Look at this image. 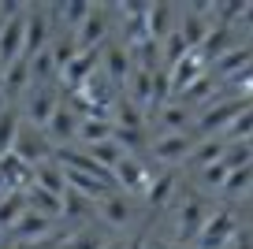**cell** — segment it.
Instances as JSON below:
<instances>
[{
  "label": "cell",
  "mask_w": 253,
  "mask_h": 249,
  "mask_svg": "<svg viewBox=\"0 0 253 249\" xmlns=\"http://www.w3.org/2000/svg\"><path fill=\"white\" fill-rule=\"evenodd\" d=\"M108 30H112V8H93L86 15V23L75 30L79 52H97V48L104 45V38H108Z\"/></svg>",
  "instance_id": "3957f363"
},
{
  "label": "cell",
  "mask_w": 253,
  "mask_h": 249,
  "mask_svg": "<svg viewBox=\"0 0 253 249\" xmlns=\"http://www.w3.org/2000/svg\"><path fill=\"white\" fill-rule=\"evenodd\" d=\"M4 75V93L8 97H15V93H23L26 86H34V78H30V60H15V63H8V67L0 71Z\"/></svg>",
  "instance_id": "44dd1931"
},
{
  "label": "cell",
  "mask_w": 253,
  "mask_h": 249,
  "mask_svg": "<svg viewBox=\"0 0 253 249\" xmlns=\"http://www.w3.org/2000/svg\"><path fill=\"white\" fill-rule=\"evenodd\" d=\"M175 26L179 23H175V8L171 4H149V38L157 41V45L168 38V34H175Z\"/></svg>",
  "instance_id": "d6986e66"
},
{
  "label": "cell",
  "mask_w": 253,
  "mask_h": 249,
  "mask_svg": "<svg viewBox=\"0 0 253 249\" xmlns=\"http://www.w3.org/2000/svg\"><path fill=\"white\" fill-rule=\"evenodd\" d=\"M0 26H4V19H0Z\"/></svg>",
  "instance_id": "ab89813d"
},
{
  "label": "cell",
  "mask_w": 253,
  "mask_h": 249,
  "mask_svg": "<svg viewBox=\"0 0 253 249\" xmlns=\"http://www.w3.org/2000/svg\"><path fill=\"white\" fill-rule=\"evenodd\" d=\"M19 130H23V112L19 108H8L0 116V156H8L19 141Z\"/></svg>",
  "instance_id": "cb8c5ba5"
},
{
  "label": "cell",
  "mask_w": 253,
  "mask_h": 249,
  "mask_svg": "<svg viewBox=\"0 0 253 249\" xmlns=\"http://www.w3.org/2000/svg\"><path fill=\"white\" fill-rule=\"evenodd\" d=\"M253 48H246V45H235V48H227V52L220 56V60L212 63V75H220L223 82H235L238 75H246V71L253 67Z\"/></svg>",
  "instance_id": "7c38bea8"
},
{
  "label": "cell",
  "mask_w": 253,
  "mask_h": 249,
  "mask_svg": "<svg viewBox=\"0 0 253 249\" xmlns=\"http://www.w3.org/2000/svg\"><path fill=\"white\" fill-rule=\"evenodd\" d=\"M250 186H253V164H246V167H235V171L227 175V182H223L220 194H227V197H242V194H250Z\"/></svg>",
  "instance_id": "d4e9b609"
},
{
  "label": "cell",
  "mask_w": 253,
  "mask_h": 249,
  "mask_svg": "<svg viewBox=\"0 0 253 249\" xmlns=\"http://www.w3.org/2000/svg\"><path fill=\"white\" fill-rule=\"evenodd\" d=\"M79 123L82 119L75 116L67 104H60V108L52 112V119L45 123V134H48V141H67V138H79Z\"/></svg>",
  "instance_id": "9a60e30c"
},
{
  "label": "cell",
  "mask_w": 253,
  "mask_h": 249,
  "mask_svg": "<svg viewBox=\"0 0 253 249\" xmlns=\"http://www.w3.org/2000/svg\"><path fill=\"white\" fill-rule=\"evenodd\" d=\"M223 153H227V141H223V138H201V145H194V153H190L186 164H194V167H209V164H220Z\"/></svg>",
  "instance_id": "603a6c76"
},
{
  "label": "cell",
  "mask_w": 253,
  "mask_h": 249,
  "mask_svg": "<svg viewBox=\"0 0 253 249\" xmlns=\"http://www.w3.org/2000/svg\"><path fill=\"white\" fill-rule=\"evenodd\" d=\"M26 212V190H11V194L0 197V231H11V227L23 219Z\"/></svg>",
  "instance_id": "7402d4cb"
},
{
  "label": "cell",
  "mask_w": 253,
  "mask_h": 249,
  "mask_svg": "<svg viewBox=\"0 0 253 249\" xmlns=\"http://www.w3.org/2000/svg\"><path fill=\"white\" fill-rule=\"evenodd\" d=\"M175 186H179V175H175V171H164V175H157V179L149 182V190H145V205H149L153 212L168 208V201H171Z\"/></svg>",
  "instance_id": "e0dca14e"
},
{
  "label": "cell",
  "mask_w": 253,
  "mask_h": 249,
  "mask_svg": "<svg viewBox=\"0 0 253 249\" xmlns=\"http://www.w3.org/2000/svg\"><path fill=\"white\" fill-rule=\"evenodd\" d=\"M11 246H23V242H38V238H48V234H52V219H45V216H38V212H30L26 208L23 212V219H19L15 227H11Z\"/></svg>",
  "instance_id": "4fadbf2b"
},
{
  "label": "cell",
  "mask_w": 253,
  "mask_h": 249,
  "mask_svg": "<svg viewBox=\"0 0 253 249\" xmlns=\"http://www.w3.org/2000/svg\"><path fill=\"white\" fill-rule=\"evenodd\" d=\"M160 249H190V246H179V242H171V246H160Z\"/></svg>",
  "instance_id": "d590c367"
},
{
  "label": "cell",
  "mask_w": 253,
  "mask_h": 249,
  "mask_svg": "<svg viewBox=\"0 0 253 249\" xmlns=\"http://www.w3.org/2000/svg\"><path fill=\"white\" fill-rule=\"evenodd\" d=\"M112 179H116V186L123 190L126 197H130V194H142V197H145V190H149L153 175L145 171V167H142V164L134 160V156H123V160L116 164V171H112Z\"/></svg>",
  "instance_id": "52a82bcc"
},
{
  "label": "cell",
  "mask_w": 253,
  "mask_h": 249,
  "mask_svg": "<svg viewBox=\"0 0 253 249\" xmlns=\"http://www.w3.org/2000/svg\"><path fill=\"white\" fill-rule=\"evenodd\" d=\"M157 116H160L164 134H190V108L182 101H168Z\"/></svg>",
  "instance_id": "ffe728a7"
},
{
  "label": "cell",
  "mask_w": 253,
  "mask_h": 249,
  "mask_svg": "<svg viewBox=\"0 0 253 249\" xmlns=\"http://www.w3.org/2000/svg\"><path fill=\"white\" fill-rule=\"evenodd\" d=\"M60 249H104V238L97 231H79V234H67Z\"/></svg>",
  "instance_id": "83f0119b"
},
{
  "label": "cell",
  "mask_w": 253,
  "mask_h": 249,
  "mask_svg": "<svg viewBox=\"0 0 253 249\" xmlns=\"http://www.w3.org/2000/svg\"><path fill=\"white\" fill-rule=\"evenodd\" d=\"M149 153L157 156V164L175 167V164H186L190 160V153H194V138H190V134H160V138L153 141Z\"/></svg>",
  "instance_id": "8992f818"
},
{
  "label": "cell",
  "mask_w": 253,
  "mask_h": 249,
  "mask_svg": "<svg viewBox=\"0 0 253 249\" xmlns=\"http://www.w3.org/2000/svg\"><path fill=\"white\" fill-rule=\"evenodd\" d=\"M8 101H11V97H8V93H4V89H0V116H4V112H8V108H11V104H8Z\"/></svg>",
  "instance_id": "836d02e7"
},
{
  "label": "cell",
  "mask_w": 253,
  "mask_h": 249,
  "mask_svg": "<svg viewBox=\"0 0 253 249\" xmlns=\"http://www.w3.org/2000/svg\"><path fill=\"white\" fill-rule=\"evenodd\" d=\"M30 186H38V190H45V194H56V197H63L67 194V171H63L56 160H48V164H38L34 167V182Z\"/></svg>",
  "instance_id": "5bb4252c"
},
{
  "label": "cell",
  "mask_w": 253,
  "mask_h": 249,
  "mask_svg": "<svg viewBox=\"0 0 253 249\" xmlns=\"http://www.w3.org/2000/svg\"><path fill=\"white\" fill-rule=\"evenodd\" d=\"M89 197H82V194H75V190H67V194H63V216L67 219H86V212H89ZM97 208V205H93Z\"/></svg>",
  "instance_id": "4316f807"
},
{
  "label": "cell",
  "mask_w": 253,
  "mask_h": 249,
  "mask_svg": "<svg viewBox=\"0 0 253 249\" xmlns=\"http://www.w3.org/2000/svg\"><path fill=\"white\" fill-rule=\"evenodd\" d=\"M235 249H253V238H246V234H238V238H235Z\"/></svg>",
  "instance_id": "d6a6232c"
},
{
  "label": "cell",
  "mask_w": 253,
  "mask_h": 249,
  "mask_svg": "<svg viewBox=\"0 0 253 249\" xmlns=\"http://www.w3.org/2000/svg\"><path fill=\"white\" fill-rule=\"evenodd\" d=\"M126 249H149V242H145V234H138V238L126 242Z\"/></svg>",
  "instance_id": "1f68e13d"
},
{
  "label": "cell",
  "mask_w": 253,
  "mask_h": 249,
  "mask_svg": "<svg viewBox=\"0 0 253 249\" xmlns=\"http://www.w3.org/2000/svg\"><path fill=\"white\" fill-rule=\"evenodd\" d=\"M86 153H89V156H93V160H97V164H101L104 171H116V164H119V160H123V156H126V153H123V149H119V145H116V138H112V141H101V145H93V149H86Z\"/></svg>",
  "instance_id": "484cf974"
},
{
  "label": "cell",
  "mask_w": 253,
  "mask_h": 249,
  "mask_svg": "<svg viewBox=\"0 0 253 249\" xmlns=\"http://www.w3.org/2000/svg\"><path fill=\"white\" fill-rule=\"evenodd\" d=\"M227 164H209V167H201V186L205 190H223V182H227Z\"/></svg>",
  "instance_id": "f546056e"
},
{
  "label": "cell",
  "mask_w": 253,
  "mask_h": 249,
  "mask_svg": "<svg viewBox=\"0 0 253 249\" xmlns=\"http://www.w3.org/2000/svg\"><path fill=\"white\" fill-rule=\"evenodd\" d=\"M104 249H126V242H104Z\"/></svg>",
  "instance_id": "e575fe53"
},
{
  "label": "cell",
  "mask_w": 253,
  "mask_h": 249,
  "mask_svg": "<svg viewBox=\"0 0 253 249\" xmlns=\"http://www.w3.org/2000/svg\"><path fill=\"white\" fill-rule=\"evenodd\" d=\"M104 75H108V82H112V86H126V78H130V71H134V63H130V48H126V45H108V48H104Z\"/></svg>",
  "instance_id": "30bf717a"
},
{
  "label": "cell",
  "mask_w": 253,
  "mask_h": 249,
  "mask_svg": "<svg viewBox=\"0 0 253 249\" xmlns=\"http://www.w3.org/2000/svg\"><path fill=\"white\" fill-rule=\"evenodd\" d=\"M223 138H227V141H246V138H253V104L235 119V123H231V130L223 134Z\"/></svg>",
  "instance_id": "f1b7e54d"
},
{
  "label": "cell",
  "mask_w": 253,
  "mask_h": 249,
  "mask_svg": "<svg viewBox=\"0 0 253 249\" xmlns=\"http://www.w3.org/2000/svg\"><path fill=\"white\" fill-rule=\"evenodd\" d=\"M56 108H60V93H56V86L48 82V86H34V93H30V101H26L23 116L30 119L34 126H45L48 119H52Z\"/></svg>",
  "instance_id": "ba28073f"
},
{
  "label": "cell",
  "mask_w": 253,
  "mask_h": 249,
  "mask_svg": "<svg viewBox=\"0 0 253 249\" xmlns=\"http://www.w3.org/2000/svg\"><path fill=\"white\" fill-rule=\"evenodd\" d=\"M250 104H253V97H246V93L220 97L216 104H209V108L201 112V119L194 123V134H201V138H216V134H227V130H231V123H235V119L242 116Z\"/></svg>",
  "instance_id": "6da1fadb"
},
{
  "label": "cell",
  "mask_w": 253,
  "mask_h": 249,
  "mask_svg": "<svg viewBox=\"0 0 253 249\" xmlns=\"http://www.w3.org/2000/svg\"><path fill=\"white\" fill-rule=\"evenodd\" d=\"M0 234H4V231H0Z\"/></svg>",
  "instance_id": "60d3db41"
},
{
  "label": "cell",
  "mask_w": 253,
  "mask_h": 249,
  "mask_svg": "<svg viewBox=\"0 0 253 249\" xmlns=\"http://www.w3.org/2000/svg\"><path fill=\"white\" fill-rule=\"evenodd\" d=\"M52 153L56 149L48 145V138H41L34 126H23L19 130V141H15V149H11V156H19V160L26 164V167H38V164H48L52 160Z\"/></svg>",
  "instance_id": "5b68a950"
},
{
  "label": "cell",
  "mask_w": 253,
  "mask_h": 249,
  "mask_svg": "<svg viewBox=\"0 0 253 249\" xmlns=\"http://www.w3.org/2000/svg\"><path fill=\"white\" fill-rule=\"evenodd\" d=\"M97 216L108 227H126L134 219V205H130V197H126L123 190H116V194H108L104 201H97Z\"/></svg>",
  "instance_id": "8fae6325"
},
{
  "label": "cell",
  "mask_w": 253,
  "mask_h": 249,
  "mask_svg": "<svg viewBox=\"0 0 253 249\" xmlns=\"http://www.w3.org/2000/svg\"><path fill=\"white\" fill-rule=\"evenodd\" d=\"M112 138H116V123H112V119H104V116H93V119H82V123H79V141H82V149H93V145L112 141Z\"/></svg>",
  "instance_id": "2e32d148"
},
{
  "label": "cell",
  "mask_w": 253,
  "mask_h": 249,
  "mask_svg": "<svg viewBox=\"0 0 253 249\" xmlns=\"http://www.w3.org/2000/svg\"><path fill=\"white\" fill-rule=\"evenodd\" d=\"M209 219V205L201 201V197H186V201L179 205V223H175V242L179 246H190V242H198L201 227H205Z\"/></svg>",
  "instance_id": "277c9868"
},
{
  "label": "cell",
  "mask_w": 253,
  "mask_h": 249,
  "mask_svg": "<svg viewBox=\"0 0 253 249\" xmlns=\"http://www.w3.org/2000/svg\"><path fill=\"white\" fill-rule=\"evenodd\" d=\"M231 238H238V216L231 208H216V212H209L194 249H223Z\"/></svg>",
  "instance_id": "7a4b0ae2"
},
{
  "label": "cell",
  "mask_w": 253,
  "mask_h": 249,
  "mask_svg": "<svg viewBox=\"0 0 253 249\" xmlns=\"http://www.w3.org/2000/svg\"><path fill=\"white\" fill-rule=\"evenodd\" d=\"M246 145H250V149H253V138H246Z\"/></svg>",
  "instance_id": "8d00e7d4"
},
{
  "label": "cell",
  "mask_w": 253,
  "mask_h": 249,
  "mask_svg": "<svg viewBox=\"0 0 253 249\" xmlns=\"http://www.w3.org/2000/svg\"><path fill=\"white\" fill-rule=\"evenodd\" d=\"M235 30H250L253 34V4H246V8H242V19H238Z\"/></svg>",
  "instance_id": "4dcf8cb0"
},
{
  "label": "cell",
  "mask_w": 253,
  "mask_h": 249,
  "mask_svg": "<svg viewBox=\"0 0 253 249\" xmlns=\"http://www.w3.org/2000/svg\"><path fill=\"white\" fill-rule=\"evenodd\" d=\"M231 34H235V26H223V23H212V30H209V38H205V45H201L198 48V52H201V60H220V56L223 52H227V48H235V45H231Z\"/></svg>",
  "instance_id": "ac0fdd59"
},
{
  "label": "cell",
  "mask_w": 253,
  "mask_h": 249,
  "mask_svg": "<svg viewBox=\"0 0 253 249\" xmlns=\"http://www.w3.org/2000/svg\"><path fill=\"white\" fill-rule=\"evenodd\" d=\"M205 67L209 63L201 60V52H190V56H182L179 63H175L171 71H168V78H171V97H179V93H186L194 82H198L201 75H205Z\"/></svg>",
  "instance_id": "9c48e42d"
},
{
  "label": "cell",
  "mask_w": 253,
  "mask_h": 249,
  "mask_svg": "<svg viewBox=\"0 0 253 249\" xmlns=\"http://www.w3.org/2000/svg\"><path fill=\"white\" fill-rule=\"evenodd\" d=\"M250 48H253V34H250Z\"/></svg>",
  "instance_id": "f35d334b"
},
{
  "label": "cell",
  "mask_w": 253,
  "mask_h": 249,
  "mask_svg": "<svg viewBox=\"0 0 253 249\" xmlns=\"http://www.w3.org/2000/svg\"><path fill=\"white\" fill-rule=\"evenodd\" d=\"M0 89H4V75H0Z\"/></svg>",
  "instance_id": "74e56055"
}]
</instances>
